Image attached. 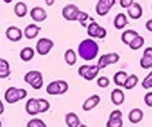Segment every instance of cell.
Returning <instances> with one entry per match:
<instances>
[{
    "label": "cell",
    "instance_id": "cell-3",
    "mask_svg": "<svg viewBox=\"0 0 152 127\" xmlns=\"http://www.w3.org/2000/svg\"><path fill=\"white\" fill-rule=\"evenodd\" d=\"M24 80L33 89L38 90L43 86V78L41 73L38 71H31L25 75Z\"/></svg>",
    "mask_w": 152,
    "mask_h": 127
},
{
    "label": "cell",
    "instance_id": "cell-19",
    "mask_svg": "<svg viewBox=\"0 0 152 127\" xmlns=\"http://www.w3.org/2000/svg\"><path fill=\"white\" fill-rule=\"evenodd\" d=\"M129 24L127 17L123 13H120L115 16L114 20V25L117 29L121 30Z\"/></svg>",
    "mask_w": 152,
    "mask_h": 127
},
{
    "label": "cell",
    "instance_id": "cell-29",
    "mask_svg": "<svg viewBox=\"0 0 152 127\" xmlns=\"http://www.w3.org/2000/svg\"><path fill=\"white\" fill-rule=\"evenodd\" d=\"M46 92L50 95H59V86L57 80L49 83L46 88Z\"/></svg>",
    "mask_w": 152,
    "mask_h": 127
},
{
    "label": "cell",
    "instance_id": "cell-40",
    "mask_svg": "<svg viewBox=\"0 0 152 127\" xmlns=\"http://www.w3.org/2000/svg\"><path fill=\"white\" fill-rule=\"evenodd\" d=\"M45 1L46 4H47L48 6H51L53 4L55 0H45Z\"/></svg>",
    "mask_w": 152,
    "mask_h": 127
},
{
    "label": "cell",
    "instance_id": "cell-43",
    "mask_svg": "<svg viewBox=\"0 0 152 127\" xmlns=\"http://www.w3.org/2000/svg\"><path fill=\"white\" fill-rule=\"evenodd\" d=\"M79 127H88V126H86V125H84V124H81Z\"/></svg>",
    "mask_w": 152,
    "mask_h": 127
},
{
    "label": "cell",
    "instance_id": "cell-35",
    "mask_svg": "<svg viewBox=\"0 0 152 127\" xmlns=\"http://www.w3.org/2000/svg\"><path fill=\"white\" fill-rule=\"evenodd\" d=\"M96 83H97L98 86H99L100 88H106L109 86L110 80L108 77L102 76V77H99V78L97 79Z\"/></svg>",
    "mask_w": 152,
    "mask_h": 127
},
{
    "label": "cell",
    "instance_id": "cell-5",
    "mask_svg": "<svg viewBox=\"0 0 152 127\" xmlns=\"http://www.w3.org/2000/svg\"><path fill=\"white\" fill-rule=\"evenodd\" d=\"M81 10L74 4H67L63 7L62 11V16L68 21H77Z\"/></svg>",
    "mask_w": 152,
    "mask_h": 127
},
{
    "label": "cell",
    "instance_id": "cell-37",
    "mask_svg": "<svg viewBox=\"0 0 152 127\" xmlns=\"http://www.w3.org/2000/svg\"><path fill=\"white\" fill-rule=\"evenodd\" d=\"M134 3V0H120V6L123 8H129Z\"/></svg>",
    "mask_w": 152,
    "mask_h": 127
},
{
    "label": "cell",
    "instance_id": "cell-10",
    "mask_svg": "<svg viewBox=\"0 0 152 127\" xmlns=\"http://www.w3.org/2000/svg\"><path fill=\"white\" fill-rule=\"evenodd\" d=\"M123 113L120 110H114L110 114L109 120L106 123L107 127H123Z\"/></svg>",
    "mask_w": 152,
    "mask_h": 127
},
{
    "label": "cell",
    "instance_id": "cell-27",
    "mask_svg": "<svg viewBox=\"0 0 152 127\" xmlns=\"http://www.w3.org/2000/svg\"><path fill=\"white\" fill-rule=\"evenodd\" d=\"M65 60L66 63L69 65H74L77 62V54L73 49L70 48L65 51Z\"/></svg>",
    "mask_w": 152,
    "mask_h": 127
},
{
    "label": "cell",
    "instance_id": "cell-16",
    "mask_svg": "<svg viewBox=\"0 0 152 127\" xmlns=\"http://www.w3.org/2000/svg\"><path fill=\"white\" fill-rule=\"evenodd\" d=\"M100 102V98L98 95H94L86 100L83 105V109L86 112L91 111Z\"/></svg>",
    "mask_w": 152,
    "mask_h": 127
},
{
    "label": "cell",
    "instance_id": "cell-13",
    "mask_svg": "<svg viewBox=\"0 0 152 127\" xmlns=\"http://www.w3.org/2000/svg\"><path fill=\"white\" fill-rule=\"evenodd\" d=\"M140 66L144 69H148L152 68V48L148 47L145 49L143 52V56L141 58Z\"/></svg>",
    "mask_w": 152,
    "mask_h": 127
},
{
    "label": "cell",
    "instance_id": "cell-25",
    "mask_svg": "<svg viewBox=\"0 0 152 127\" xmlns=\"http://www.w3.org/2000/svg\"><path fill=\"white\" fill-rule=\"evenodd\" d=\"M14 13L18 17H24L28 13V7L22 1H19L14 6Z\"/></svg>",
    "mask_w": 152,
    "mask_h": 127
},
{
    "label": "cell",
    "instance_id": "cell-32",
    "mask_svg": "<svg viewBox=\"0 0 152 127\" xmlns=\"http://www.w3.org/2000/svg\"><path fill=\"white\" fill-rule=\"evenodd\" d=\"M27 127H47V126L43 120L39 118H34L28 121Z\"/></svg>",
    "mask_w": 152,
    "mask_h": 127
},
{
    "label": "cell",
    "instance_id": "cell-30",
    "mask_svg": "<svg viewBox=\"0 0 152 127\" xmlns=\"http://www.w3.org/2000/svg\"><path fill=\"white\" fill-rule=\"evenodd\" d=\"M144 43H145V40L143 37L139 35L136 38L134 39L133 41L129 45V46L132 50H138L143 46Z\"/></svg>",
    "mask_w": 152,
    "mask_h": 127
},
{
    "label": "cell",
    "instance_id": "cell-31",
    "mask_svg": "<svg viewBox=\"0 0 152 127\" xmlns=\"http://www.w3.org/2000/svg\"><path fill=\"white\" fill-rule=\"evenodd\" d=\"M39 104V113H44L47 112L50 108V104L48 101H46L43 98H39L37 99Z\"/></svg>",
    "mask_w": 152,
    "mask_h": 127
},
{
    "label": "cell",
    "instance_id": "cell-14",
    "mask_svg": "<svg viewBox=\"0 0 152 127\" xmlns=\"http://www.w3.org/2000/svg\"><path fill=\"white\" fill-rule=\"evenodd\" d=\"M128 14L132 19H138L142 16V8L137 2H134L127 10Z\"/></svg>",
    "mask_w": 152,
    "mask_h": 127
},
{
    "label": "cell",
    "instance_id": "cell-4",
    "mask_svg": "<svg viewBox=\"0 0 152 127\" xmlns=\"http://www.w3.org/2000/svg\"><path fill=\"white\" fill-rule=\"evenodd\" d=\"M99 70L100 69L97 65H83L79 68L78 73L80 77H83L85 80L91 81L98 75Z\"/></svg>",
    "mask_w": 152,
    "mask_h": 127
},
{
    "label": "cell",
    "instance_id": "cell-26",
    "mask_svg": "<svg viewBox=\"0 0 152 127\" xmlns=\"http://www.w3.org/2000/svg\"><path fill=\"white\" fill-rule=\"evenodd\" d=\"M128 74L126 71H120L116 73L114 76V82L117 86H124L126 80L128 78Z\"/></svg>",
    "mask_w": 152,
    "mask_h": 127
},
{
    "label": "cell",
    "instance_id": "cell-15",
    "mask_svg": "<svg viewBox=\"0 0 152 127\" xmlns=\"http://www.w3.org/2000/svg\"><path fill=\"white\" fill-rule=\"evenodd\" d=\"M25 110L27 113L30 115H37L39 113V104L37 99L35 98H30L25 105Z\"/></svg>",
    "mask_w": 152,
    "mask_h": 127
},
{
    "label": "cell",
    "instance_id": "cell-38",
    "mask_svg": "<svg viewBox=\"0 0 152 127\" xmlns=\"http://www.w3.org/2000/svg\"><path fill=\"white\" fill-rule=\"evenodd\" d=\"M144 101H145V104H146L148 106L152 107V92H148V94H146L144 98Z\"/></svg>",
    "mask_w": 152,
    "mask_h": 127
},
{
    "label": "cell",
    "instance_id": "cell-8",
    "mask_svg": "<svg viewBox=\"0 0 152 127\" xmlns=\"http://www.w3.org/2000/svg\"><path fill=\"white\" fill-rule=\"evenodd\" d=\"M120 59V56L117 53H110L103 54L99 57L97 65L99 69L105 68L110 64H115Z\"/></svg>",
    "mask_w": 152,
    "mask_h": 127
},
{
    "label": "cell",
    "instance_id": "cell-24",
    "mask_svg": "<svg viewBox=\"0 0 152 127\" xmlns=\"http://www.w3.org/2000/svg\"><path fill=\"white\" fill-rule=\"evenodd\" d=\"M10 74V65L8 62L0 58V78H6Z\"/></svg>",
    "mask_w": 152,
    "mask_h": 127
},
{
    "label": "cell",
    "instance_id": "cell-21",
    "mask_svg": "<svg viewBox=\"0 0 152 127\" xmlns=\"http://www.w3.org/2000/svg\"><path fill=\"white\" fill-rule=\"evenodd\" d=\"M65 122L68 127H79L81 125L80 118L74 112H70L66 115Z\"/></svg>",
    "mask_w": 152,
    "mask_h": 127
},
{
    "label": "cell",
    "instance_id": "cell-23",
    "mask_svg": "<svg viewBox=\"0 0 152 127\" xmlns=\"http://www.w3.org/2000/svg\"><path fill=\"white\" fill-rule=\"evenodd\" d=\"M34 54H35V52L32 48L25 47L22 50H21L19 57L25 62H28L34 57Z\"/></svg>",
    "mask_w": 152,
    "mask_h": 127
},
{
    "label": "cell",
    "instance_id": "cell-12",
    "mask_svg": "<svg viewBox=\"0 0 152 127\" xmlns=\"http://www.w3.org/2000/svg\"><path fill=\"white\" fill-rule=\"evenodd\" d=\"M5 35L11 42H18L22 40V32L21 29L16 26H10L6 30Z\"/></svg>",
    "mask_w": 152,
    "mask_h": 127
},
{
    "label": "cell",
    "instance_id": "cell-36",
    "mask_svg": "<svg viewBox=\"0 0 152 127\" xmlns=\"http://www.w3.org/2000/svg\"><path fill=\"white\" fill-rule=\"evenodd\" d=\"M58 83H59V95H63L65 94L67 91L68 90V84L64 80H57Z\"/></svg>",
    "mask_w": 152,
    "mask_h": 127
},
{
    "label": "cell",
    "instance_id": "cell-44",
    "mask_svg": "<svg viewBox=\"0 0 152 127\" xmlns=\"http://www.w3.org/2000/svg\"><path fill=\"white\" fill-rule=\"evenodd\" d=\"M0 127H2V126H1V121H0Z\"/></svg>",
    "mask_w": 152,
    "mask_h": 127
},
{
    "label": "cell",
    "instance_id": "cell-9",
    "mask_svg": "<svg viewBox=\"0 0 152 127\" xmlns=\"http://www.w3.org/2000/svg\"><path fill=\"white\" fill-rule=\"evenodd\" d=\"M115 3L116 0H99L96 5V13L101 16H105L111 10Z\"/></svg>",
    "mask_w": 152,
    "mask_h": 127
},
{
    "label": "cell",
    "instance_id": "cell-34",
    "mask_svg": "<svg viewBox=\"0 0 152 127\" xmlns=\"http://www.w3.org/2000/svg\"><path fill=\"white\" fill-rule=\"evenodd\" d=\"M88 18H89V16L87 13H86V12L84 11H80L77 21H79L80 23L81 24L83 27L86 28V27H87L86 22H87V20L88 19Z\"/></svg>",
    "mask_w": 152,
    "mask_h": 127
},
{
    "label": "cell",
    "instance_id": "cell-7",
    "mask_svg": "<svg viewBox=\"0 0 152 127\" xmlns=\"http://www.w3.org/2000/svg\"><path fill=\"white\" fill-rule=\"evenodd\" d=\"M87 33L88 36L93 38L103 39L107 35L106 30L98 25L96 22H92L88 25Z\"/></svg>",
    "mask_w": 152,
    "mask_h": 127
},
{
    "label": "cell",
    "instance_id": "cell-18",
    "mask_svg": "<svg viewBox=\"0 0 152 127\" xmlns=\"http://www.w3.org/2000/svg\"><path fill=\"white\" fill-rule=\"evenodd\" d=\"M111 99L114 105L120 106L124 102L125 95L120 89H114L111 94Z\"/></svg>",
    "mask_w": 152,
    "mask_h": 127
},
{
    "label": "cell",
    "instance_id": "cell-22",
    "mask_svg": "<svg viewBox=\"0 0 152 127\" xmlns=\"http://www.w3.org/2000/svg\"><path fill=\"white\" fill-rule=\"evenodd\" d=\"M143 112L140 109H134L129 112V119L132 123H138L142 120Z\"/></svg>",
    "mask_w": 152,
    "mask_h": 127
},
{
    "label": "cell",
    "instance_id": "cell-42",
    "mask_svg": "<svg viewBox=\"0 0 152 127\" xmlns=\"http://www.w3.org/2000/svg\"><path fill=\"white\" fill-rule=\"evenodd\" d=\"M13 1V0H4V1L5 3H7V4H8V3H10L11 2V1Z\"/></svg>",
    "mask_w": 152,
    "mask_h": 127
},
{
    "label": "cell",
    "instance_id": "cell-1",
    "mask_svg": "<svg viewBox=\"0 0 152 127\" xmlns=\"http://www.w3.org/2000/svg\"><path fill=\"white\" fill-rule=\"evenodd\" d=\"M99 50V46L94 40L86 39L79 45L78 54L82 59L90 61L96 57Z\"/></svg>",
    "mask_w": 152,
    "mask_h": 127
},
{
    "label": "cell",
    "instance_id": "cell-11",
    "mask_svg": "<svg viewBox=\"0 0 152 127\" xmlns=\"http://www.w3.org/2000/svg\"><path fill=\"white\" fill-rule=\"evenodd\" d=\"M30 15L33 20L37 22H43L47 19L48 16L45 10L41 7H35L31 9Z\"/></svg>",
    "mask_w": 152,
    "mask_h": 127
},
{
    "label": "cell",
    "instance_id": "cell-41",
    "mask_svg": "<svg viewBox=\"0 0 152 127\" xmlns=\"http://www.w3.org/2000/svg\"><path fill=\"white\" fill-rule=\"evenodd\" d=\"M4 111V104L3 103L0 101V115L2 114Z\"/></svg>",
    "mask_w": 152,
    "mask_h": 127
},
{
    "label": "cell",
    "instance_id": "cell-33",
    "mask_svg": "<svg viewBox=\"0 0 152 127\" xmlns=\"http://www.w3.org/2000/svg\"><path fill=\"white\" fill-rule=\"evenodd\" d=\"M142 86L145 89H152V71L148 74L146 77H145L142 83Z\"/></svg>",
    "mask_w": 152,
    "mask_h": 127
},
{
    "label": "cell",
    "instance_id": "cell-6",
    "mask_svg": "<svg viewBox=\"0 0 152 127\" xmlns=\"http://www.w3.org/2000/svg\"><path fill=\"white\" fill-rule=\"evenodd\" d=\"M53 46L54 43L50 39L41 38L37 41L36 45V50L39 54L45 56L50 51Z\"/></svg>",
    "mask_w": 152,
    "mask_h": 127
},
{
    "label": "cell",
    "instance_id": "cell-39",
    "mask_svg": "<svg viewBox=\"0 0 152 127\" xmlns=\"http://www.w3.org/2000/svg\"><path fill=\"white\" fill-rule=\"evenodd\" d=\"M145 28H147V30L152 32V19H150L145 23Z\"/></svg>",
    "mask_w": 152,
    "mask_h": 127
},
{
    "label": "cell",
    "instance_id": "cell-17",
    "mask_svg": "<svg viewBox=\"0 0 152 127\" xmlns=\"http://www.w3.org/2000/svg\"><path fill=\"white\" fill-rule=\"evenodd\" d=\"M41 31V28L35 24H30L24 30V34L28 40H33L36 38Z\"/></svg>",
    "mask_w": 152,
    "mask_h": 127
},
{
    "label": "cell",
    "instance_id": "cell-28",
    "mask_svg": "<svg viewBox=\"0 0 152 127\" xmlns=\"http://www.w3.org/2000/svg\"><path fill=\"white\" fill-rule=\"evenodd\" d=\"M138 81H139L138 77H137L135 74H132V75L128 77L127 80H126L123 87H124L126 89L130 90V89H132L133 88H134L135 86H137Z\"/></svg>",
    "mask_w": 152,
    "mask_h": 127
},
{
    "label": "cell",
    "instance_id": "cell-20",
    "mask_svg": "<svg viewBox=\"0 0 152 127\" xmlns=\"http://www.w3.org/2000/svg\"><path fill=\"white\" fill-rule=\"evenodd\" d=\"M137 36H139V34H138L137 31L132 29L127 30V31H124V32L122 34L121 40L125 44L129 46V45L133 41L134 39L136 38Z\"/></svg>",
    "mask_w": 152,
    "mask_h": 127
},
{
    "label": "cell",
    "instance_id": "cell-2",
    "mask_svg": "<svg viewBox=\"0 0 152 127\" xmlns=\"http://www.w3.org/2000/svg\"><path fill=\"white\" fill-rule=\"evenodd\" d=\"M28 95V92L24 89H17L16 87H10L6 90L4 99L8 104H13L21 100L25 99Z\"/></svg>",
    "mask_w": 152,
    "mask_h": 127
}]
</instances>
